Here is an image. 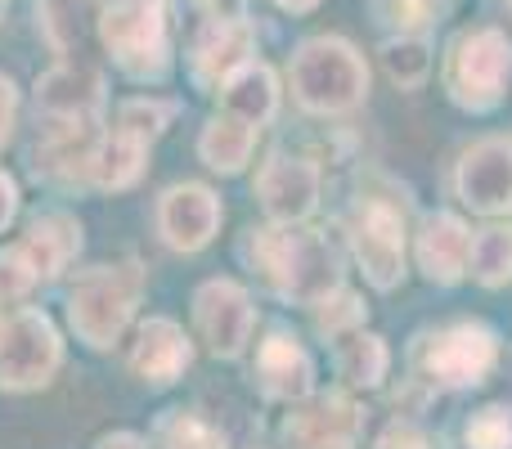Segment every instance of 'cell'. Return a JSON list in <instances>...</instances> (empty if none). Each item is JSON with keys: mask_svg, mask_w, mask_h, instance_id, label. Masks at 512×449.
I'll list each match as a JSON object with an SVG mask.
<instances>
[{"mask_svg": "<svg viewBox=\"0 0 512 449\" xmlns=\"http://www.w3.org/2000/svg\"><path fill=\"white\" fill-rule=\"evenodd\" d=\"M0 14H5V0H0Z\"/></svg>", "mask_w": 512, "mask_h": 449, "instance_id": "74e56055", "label": "cell"}, {"mask_svg": "<svg viewBox=\"0 0 512 449\" xmlns=\"http://www.w3.org/2000/svg\"><path fill=\"white\" fill-rule=\"evenodd\" d=\"M63 342L41 310L0 319V391H36L59 373Z\"/></svg>", "mask_w": 512, "mask_h": 449, "instance_id": "8992f818", "label": "cell"}, {"mask_svg": "<svg viewBox=\"0 0 512 449\" xmlns=\"http://www.w3.org/2000/svg\"><path fill=\"white\" fill-rule=\"evenodd\" d=\"M351 243L373 288H382V292L396 288L400 274H405V225H400L396 207L378 203V198L360 203L355 225H351Z\"/></svg>", "mask_w": 512, "mask_h": 449, "instance_id": "52a82bcc", "label": "cell"}, {"mask_svg": "<svg viewBox=\"0 0 512 449\" xmlns=\"http://www.w3.org/2000/svg\"><path fill=\"white\" fill-rule=\"evenodd\" d=\"M468 265L481 283L512 279V234L508 229H481L468 247Z\"/></svg>", "mask_w": 512, "mask_h": 449, "instance_id": "484cf974", "label": "cell"}, {"mask_svg": "<svg viewBox=\"0 0 512 449\" xmlns=\"http://www.w3.org/2000/svg\"><path fill=\"white\" fill-rule=\"evenodd\" d=\"M32 283H36V265H32V256L23 252V243L0 247V301L27 297Z\"/></svg>", "mask_w": 512, "mask_h": 449, "instance_id": "f546056e", "label": "cell"}, {"mask_svg": "<svg viewBox=\"0 0 512 449\" xmlns=\"http://www.w3.org/2000/svg\"><path fill=\"white\" fill-rule=\"evenodd\" d=\"M95 449H149V445H144L135 432H117V436H104Z\"/></svg>", "mask_w": 512, "mask_h": 449, "instance_id": "d590c367", "label": "cell"}, {"mask_svg": "<svg viewBox=\"0 0 512 449\" xmlns=\"http://www.w3.org/2000/svg\"><path fill=\"white\" fill-rule=\"evenodd\" d=\"M468 449H512V409L486 405L468 423Z\"/></svg>", "mask_w": 512, "mask_h": 449, "instance_id": "f1b7e54d", "label": "cell"}, {"mask_svg": "<svg viewBox=\"0 0 512 449\" xmlns=\"http://www.w3.org/2000/svg\"><path fill=\"white\" fill-rule=\"evenodd\" d=\"M99 36L131 81H162L171 68L167 0H99Z\"/></svg>", "mask_w": 512, "mask_h": 449, "instance_id": "7a4b0ae2", "label": "cell"}, {"mask_svg": "<svg viewBox=\"0 0 512 449\" xmlns=\"http://www.w3.org/2000/svg\"><path fill=\"white\" fill-rule=\"evenodd\" d=\"M378 18L396 27H427L436 23V0H373Z\"/></svg>", "mask_w": 512, "mask_h": 449, "instance_id": "1f68e13d", "label": "cell"}, {"mask_svg": "<svg viewBox=\"0 0 512 449\" xmlns=\"http://www.w3.org/2000/svg\"><path fill=\"white\" fill-rule=\"evenodd\" d=\"M36 108L50 122H99L104 77L90 63H59L45 77H36Z\"/></svg>", "mask_w": 512, "mask_h": 449, "instance_id": "7c38bea8", "label": "cell"}, {"mask_svg": "<svg viewBox=\"0 0 512 449\" xmlns=\"http://www.w3.org/2000/svg\"><path fill=\"white\" fill-rule=\"evenodd\" d=\"M252 149H256V126L243 122V117H234V113H216L212 122L203 126V135H198L203 162L212 171H225V176L248 167Z\"/></svg>", "mask_w": 512, "mask_h": 449, "instance_id": "603a6c76", "label": "cell"}, {"mask_svg": "<svg viewBox=\"0 0 512 449\" xmlns=\"http://www.w3.org/2000/svg\"><path fill=\"white\" fill-rule=\"evenodd\" d=\"M194 364V346H189L185 328L176 319H144L140 333H135V351H131V369L140 382H153V387H167L180 373Z\"/></svg>", "mask_w": 512, "mask_h": 449, "instance_id": "9a60e30c", "label": "cell"}, {"mask_svg": "<svg viewBox=\"0 0 512 449\" xmlns=\"http://www.w3.org/2000/svg\"><path fill=\"white\" fill-rule=\"evenodd\" d=\"M14 212H18V185L0 171V234H5V225L14 221Z\"/></svg>", "mask_w": 512, "mask_h": 449, "instance_id": "e575fe53", "label": "cell"}, {"mask_svg": "<svg viewBox=\"0 0 512 449\" xmlns=\"http://www.w3.org/2000/svg\"><path fill=\"white\" fill-rule=\"evenodd\" d=\"M512 77V41L499 27H477L454 41V54L445 63V86L472 113H486L504 99Z\"/></svg>", "mask_w": 512, "mask_h": 449, "instance_id": "5b68a950", "label": "cell"}, {"mask_svg": "<svg viewBox=\"0 0 512 449\" xmlns=\"http://www.w3.org/2000/svg\"><path fill=\"white\" fill-rule=\"evenodd\" d=\"M256 198L274 225H297L319 203V171L306 158H270L256 176Z\"/></svg>", "mask_w": 512, "mask_h": 449, "instance_id": "4fadbf2b", "label": "cell"}, {"mask_svg": "<svg viewBox=\"0 0 512 449\" xmlns=\"http://www.w3.org/2000/svg\"><path fill=\"white\" fill-rule=\"evenodd\" d=\"M256 382L270 400H306L315 391V364L301 351L297 337L288 333H270L256 351Z\"/></svg>", "mask_w": 512, "mask_h": 449, "instance_id": "2e32d148", "label": "cell"}, {"mask_svg": "<svg viewBox=\"0 0 512 449\" xmlns=\"http://www.w3.org/2000/svg\"><path fill=\"white\" fill-rule=\"evenodd\" d=\"M468 247H472V234L463 229V221H454V216H445V212L427 216L423 234H418V261H423L427 279L454 283L468 270Z\"/></svg>", "mask_w": 512, "mask_h": 449, "instance_id": "d6986e66", "label": "cell"}, {"mask_svg": "<svg viewBox=\"0 0 512 449\" xmlns=\"http://www.w3.org/2000/svg\"><path fill=\"white\" fill-rule=\"evenodd\" d=\"M378 449H427V436L409 423H396V427H387V436L378 441Z\"/></svg>", "mask_w": 512, "mask_h": 449, "instance_id": "836d02e7", "label": "cell"}, {"mask_svg": "<svg viewBox=\"0 0 512 449\" xmlns=\"http://www.w3.org/2000/svg\"><path fill=\"white\" fill-rule=\"evenodd\" d=\"M36 18L54 54H81L90 32H99V0H41Z\"/></svg>", "mask_w": 512, "mask_h": 449, "instance_id": "7402d4cb", "label": "cell"}, {"mask_svg": "<svg viewBox=\"0 0 512 449\" xmlns=\"http://www.w3.org/2000/svg\"><path fill=\"white\" fill-rule=\"evenodd\" d=\"M158 441L162 449H225V432L194 409H171L158 423Z\"/></svg>", "mask_w": 512, "mask_h": 449, "instance_id": "d4e9b609", "label": "cell"}, {"mask_svg": "<svg viewBox=\"0 0 512 449\" xmlns=\"http://www.w3.org/2000/svg\"><path fill=\"white\" fill-rule=\"evenodd\" d=\"M382 63H387V77L396 86H423L427 72H432V45L418 41V36H400V41L382 45Z\"/></svg>", "mask_w": 512, "mask_h": 449, "instance_id": "4316f807", "label": "cell"}, {"mask_svg": "<svg viewBox=\"0 0 512 449\" xmlns=\"http://www.w3.org/2000/svg\"><path fill=\"white\" fill-rule=\"evenodd\" d=\"M14 117H18V86L0 72V149H5L9 135H14Z\"/></svg>", "mask_w": 512, "mask_h": 449, "instance_id": "d6a6232c", "label": "cell"}, {"mask_svg": "<svg viewBox=\"0 0 512 449\" xmlns=\"http://www.w3.org/2000/svg\"><path fill=\"white\" fill-rule=\"evenodd\" d=\"M337 369L351 387H378L382 373H387V346L373 333H351L337 346Z\"/></svg>", "mask_w": 512, "mask_h": 449, "instance_id": "cb8c5ba5", "label": "cell"}, {"mask_svg": "<svg viewBox=\"0 0 512 449\" xmlns=\"http://www.w3.org/2000/svg\"><path fill=\"white\" fill-rule=\"evenodd\" d=\"M194 319H198V333L212 346V355L234 360V355H243V346L252 337L256 310H252V297L234 279H207L194 292Z\"/></svg>", "mask_w": 512, "mask_h": 449, "instance_id": "ba28073f", "label": "cell"}, {"mask_svg": "<svg viewBox=\"0 0 512 449\" xmlns=\"http://www.w3.org/2000/svg\"><path fill=\"white\" fill-rule=\"evenodd\" d=\"M23 252L32 256L36 279H54L81 252V225L68 212H36L23 234Z\"/></svg>", "mask_w": 512, "mask_h": 449, "instance_id": "e0dca14e", "label": "cell"}, {"mask_svg": "<svg viewBox=\"0 0 512 449\" xmlns=\"http://www.w3.org/2000/svg\"><path fill=\"white\" fill-rule=\"evenodd\" d=\"M319 306V328H324V333H346V328H355L364 319V310H360V301L351 297V292H328L324 301H315Z\"/></svg>", "mask_w": 512, "mask_h": 449, "instance_id": "4dcf8cb0", "label": "cell"}, {"mask_svg": "<svg viewBox=\"0 0 512 449\" xmlns=\"http://www.w3.org/2000/svg\"><path fill=\"white\" fill-rule=\"evenodd\" d=\"M140 265H95L68 288V324L90 351H108L126 333L140 301Z\"/></svg>", "mask_w": 512, "mask_h": 449, "instance_id": "277c9868", "label": "cell"}, {"mask_svg": "<svg viewBox=\"0 0 512 449\" xmlns=\"http://www.w3.org/2000/svg\"><path fill=\"white\" fill-rule=\"evenodd\" d=\"M274 5H283L288 14H306V9H315L319 0H274Z\"/></svg>", "mask_w": 512, "mask_h": 449, "instance_id": "8d00e7d4", "label": "cell"}, {"mask_svg": "<svg viewBox=\"0 0 512 449\" xmlns=\"http://www.w3.org/2000/svg\"><path fill=\"white\" fill-rule=\"evenodd\" d=\"M167 117H171V108L158 104V99H126V104L117 108V131L140 144H153L167 131Z\"/></svg>", "mask_w": 512, "mask_h": 449, "instance_id": "83f0119b", "label": "cell"}, {"mask_svg": "<svg viewBox=\"0 0 512 449\" xmlns=\"http://www.w3.org/2000/svg\"><path fill=\"white\" fill-rule=\"evenodd\" d=\"M283 441L292 449H355L360 441V409L346 396H319L297 400L283 418Z\"/></svg>", "mask_w": 512, "mask_h": 449, "instance_id": "30bf717a", "label": "cell"}, {"mask_svg": "<svg viewBox=\"0 0 512 449\" xmlns=\"http://www.w3.org/2000/svg\"><path fill=\"white\" fill-rule=\"evenodd\" d=\"M243 252H248L256 270L270 279V288L288 301L315 306L328 292H337V261L319 234H306V229H292V225L248 229Z\"/></svg>", "mask_w": 512, "mask_h": 449, "instance_id": "6da1fadb", "label": "cell"}, {"mask_svg": "<svg viewBox=\"0 0 512 449\" xmlns=\"http://www.w3.org/2000/svg\"><path fill=\"white\" fill-rule=\"evenodd\" d=\"M369 90V68L355 54V45H346L342 36H315L301 41L292 54V95L306 113L333 117L351 113Z\"/></svg>", "mask_w": 512, "mask_h": 449, "instance_id": "3957f363", "label": "cell"}, {"mask_svg": "<svg viewBox=\"0 0 512 449\" xmlns=\"http://www.w3.org/2000/svg\"><path fill=\"white\" fill-rule=\"evenodd\" d=\"M248 50H252L248 27L234 23V18H212V23L203 27V36L194 41V77L203 81V86H216V81H225L239 63H248Z\"/></svg>", "mask_w": 512, "mask_h": 449, "instance_id": "ac0fdd59", "label": "cell"}, {"mask_svg": "<svg viewBox=\"0 0 512 449\" xmlns=\"http://www.w3.org/2000/svg\"><path fill=\"white\" fill-rule=\"evenodd\" d=\"M144 158H149V144L131 140V135L113 131L108 140L90 144V158H86V185L90 189H131L135 180L144 176Z\"/></svg>", "mask_w": 512, "mask_h": 449, "instance_id": "ffe728a7", "label": "cell"}, {"mask_svg": "<svg viewBox=\"0 0 512 449\" xmlns=\"http://www.w3.org/2000/svg\"><path fill=\"white\" fill-rule=\"evenodd\" d=\"M221 229V198L207 185H171L158 203V234L176 252H198Z\"/></svg>", "mask_w": 512, "mask_h": 449, "instance_id": "8fae6325", "label": "cell"}, {"mask_svg": "<svg viewBox=\"0 0 512 449\" xmlns=\"http://www.w3.org/2000/svg\"><path fill=\"white\" fill-rule=\"evenodd\" d=\"M459 194L472 212L512 207V140H481L459 162Z\"/></svg>", "mask_w": 512, "mask_h": 449, "instance_id": "5bb4252c", "label": "cell"}, {"mask_svg": "<svg viewBox=\"0 0 512 449\" xmlns=\"http://www.w3.org/2000/svg\"><path fill=\"white\" fill-rule=\"evenodd\" d=\"M221 104L225 113L243 117V122L252 126H265L274 117V108H279V86H274V72L265 68V63H239V68L225 77L221 86Z\"/></svg>", "mask_w": 512, "mask_h": 449, "instance_id": "44dd1931", "label": "cell"}, {"mask_svg": "<svg viewBox=\"0 0 512 449\" xmlns=\"http://www.w3.org/2000/svg\"><path fill=\"white\" fill-rule=\"evenodd\" d=\"M495 364V333L481 324H454L436 333L423 351V369L436 387H472Z\"/></svg>", "mask_w": 512, "mask_h": 449, "instance_id": "9c48e42d", "label": "cell"}]
</instances>
